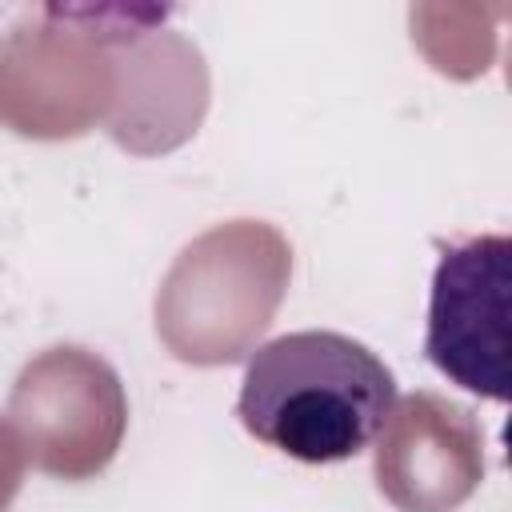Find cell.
Segmentation results:
<instances>
[{
    "mask_svg": "<svg viewBox=\"0 0 512 512\" xmlns=\"http://www.w3.org/2000/svg\"><path fill=\"white\" fill-rule=\"evenodd\" d=\"M512 240L472 236L444 248L432 296L424 356L436 372L484 400H508V296Z\"/></svg>",
    "mask_w": 512,
    "mask_h": 512,
    "instance_id": "7a4b0ae2",
    "label": "cell"
},
{
    "mask_svg": "<svg viewBox=\"0 0 512 512\" xmlns=\"http://www.w3.org/2000/svg\"><path fill=\"white\" fill-rule=\"evenodd\" d=\"M396 400L400 384L368 344L304 328L248 356L236 416L248 436L300 464H340L380 440Z\"/></svg>",
    "mask_w": 512,
    "mask_h": 512,
    "instance_id": "6da1fadb",
    "label": "cell"
}]
</instances>
